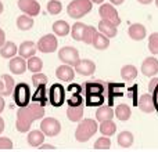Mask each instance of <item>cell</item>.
I'll use <instances>...</instances> for the list:
<instances>
[{
    "instance_id": "6da1fadb",
    "label": "cell",
    "mask_w": 158,
    "mask_h": 152,
    "mask_svg": "<svg viewBox=\"0 0 158 152\" xmlns=\"http://www.w3.org/2000/svg\"><path fill=\"white\" fill-rule=\"evenodd\" d=\"M44 116V106H42L38 102H32L27 106H22L17 111V122L15 127L19 133L29 131L31 125L35 120L42 119Z\"/></svg>"
},
{
    "instance_id": "7a4b0ae2",
    "label": "cell",
    "mask_w": 158,
    "mask_h": 152,
    "mask_svg": "<svg viewBox=\"0 0 158 152\" xmlns=\"http://www.w3.org/2000/svg\"><path fill=\"white\" fill-rule=\"evenodd\" d=\"M98 130V125L97 120H93L90 118L83 119L79 122L77 131H75V138L79 142H86L87 140H90Z\"/></svg>"
},
{
    "instance_id": "3957f363",
    "label": "cell",
    "mask_w": 158,
    "mask_h": 152,
    "mask_svg": "<svg viewBox=\"0 0 158 152\" xmlns=\"http://www.w3.org/2000/svg\"><path fill=\"white\" fill-rule=\"evenodd\" d=\"M93 3L90 0H72L67 7V13L71 18L79 19L92 11Z\"/></svg>"
},
{
    "instance_id": "277c9868",
    "label": "cell",
    "mask_w": 158,
    "mask_h": 152,
    "mask_svg": "<svg viewBox=\"0 0 158 152\" xmlns=\"http://www.w3.org/2000/svg\"><path fill=\"white\" fill-rule=\"evenodd\" d=\"M13 97H14V102H15V105H18L19 108L29 105V102H31V89H29V86H28V83H24V82H22V83L15 84L14 91H13Z\"/></svg>"
},
{
    "instance_id": "5b68a950",
    "label": "cell",
    "mask_w": 158,
    "mask_h": 152,
    "mask_svg": "<svg viewBox=\"0 0 158 152\" xmlns=\"http://www.w3.org/2000/svg\"><path fill=\"white\" fill-rule=\"evenodd\" d=\"M40 131L47 137H56L60 134L61 125L56 118H44L40 122Z\"/></svg>"
},
{
    "instance_id": "8992f818",
    "label": "cell",
    "mask_w": 158,
    "mask_h": 152,
    "mask_svg": "<svg viewBox=\"0 0 158 152\" xmlns=\"http://www.w3.org/2000/svg\"><path fill=\"white\" fill-rule=\"evenodd\" d=\"M98 15L101 17V19H106V21L112 22L114 25H119L121 24V18H119V14L118 11L115 10V7L110 3H104V4L100 6L98 8Z\"/></svg>"
},
{
    "instance_id": "52a82bcc",
    "label": "cell",
    "mask_w": 158,
    "mask_h": 152,
    "mask_svg": "<svg viewBox=\"0 0 158 152\" xmlns=\"http://www.w3.org/2000/svg\"><path fill=\"white\" fill-rule=\"evenodd\" d=\"M58 58H60L61 62H64L65 65H77L78 61L81 60L79 58V51L75 47L71 46H65L63 49H60L58 51Z\"/></svg>"
},
{
    "instance_id": "ba28073f",
    "label": "cell",
    "mask_w": 158,
    "mask_h": 152,
    "mask_svg": "<svg viewBox=\"0 0 158 152\" xmlns=\"http://www.w3.org/2000/svg\"><path fill=\"white\" fill-rule=\"evenodd\" d=\"M49 101L53 106H61L65 102V89L63 84L54 83L49 90Z\"/></svg>"
},
{
    "instance_id": "9c48e42d",
    "label": "cell",
    "mask_w": 158,
    "mask_h": 152,
    "mask_svg": "<svg viewBox=\"0 0 158 152\" xmlns=\"http://www.w3.org/2000/svg\"><path fill=\"white\" fill-rule=\"evenodd\" d=\"M57 46H58V42H57V38L52 33L49 35H44L43 38L39 39V42L36 43V47H38L39 51L44 53V54H49V53H54L57 50Z\"/></svg>"
},
{
    "instance_id": "30bf717a",
    "label": "cell",
    "mask_w": 158,
    "mask_h": 152,
    "mask_svg": "<svg viewBox=\"0 0 158 152\" xmlns=\"http://www.w3.org/2000/svg\"><path fill=\"white\" fill-rule=\"evenodd\" d=\"M107 82L103 80H93V82H86L83 83L82 89L85 91V95L87 94H106L107 90Z\"/></svg>"
},
{
    "instance_id": "8fae6325",
    "label": "cell",
    "mask_w": 158,
    "mask_h": 152,
    "mask_svg": "<svg viewBox=\"0 0 158 152\" xmlns=\"http://www.w3.org/2000/svg\"><path fill=\"white\" fill-rule=\"evenodd\" d=\"M18 7L22 13L29 17H36L40 13V4L36 0H18Z\"/></svg>"
},
{
    "instance_id": "7c38bea8",
    "label": "cell",
    "mask_w": 158,
    "mask_h": 152,
    "mask_svg": "<svg viewBox=\"0 0 158 152\" xmlns=\"http://www.w3.org/2000/svg\"><path fill=\"white\" fill-rule=\"evenodd\" d=\"M107 98H108V105L111 106L112 102H114L115 97H122L123 93H125V84L122 83H108L107 82Z\"/></svg>"
},
{
    "instance_id": "4fadbf2b",
    "label": "cell",
    "mask_w": 158,
    "mask_h": 152,
    "mask_svg": "<svg viewBox=\"0 0 158 152\" xmlns=\"http://www.w3.org/2000/svg\"><path fill=\"white\" fill-rule=\"evenodd\" d=\"M142 74L147 78H153L158 74V60L156 57H147L142 64Z\"/></svg>"
},
{
    "instance_id": "5bb4252c",
    "label": "cell",
    "mask_w": 158,
    "mask_h": 152,
    "mask_svg": "<svg viewBox=\"0 0 158 152\" xmlns=\"http://www.w3.org/2000/svg\"><path fill=\"white\" fill-rule=\"evenodd\" d=\"M74 71L82 76H92L96 72V64L90 60H79Z\"/></svg>"
},
{
    "instance_id": "9a60e30c",
    "label": "cell",
    "mask_w": 158,
    "mask_h": 152,
    "mask_svg": "<svg viewBox=\"0 0 158 152\" xmlns=\"http://www.w3.org/2000/svg\"><path fill=\"white\" fill-rule=\"evenodd\" d=\"M137 106L140 108V111L144 112V114H151V112L156 111V105H154L153 97H151L150 93H146L137 101Z\"/></svg>"
},
{
    "instance_id": "2e32d148",
    "label": "cell",
    "mask_w": 158,
    "mask_h": 152,
    "mask_svg": "<svg viewBox=\"0 0 158 152\" xmlns=\"http://www.w3.org/2000/svg\"><path fill=\"white\" fill-rule=\"evenodd\" d=\"M36 50H38V47H36V44L33 43V42H24V43H21V46L18 47V54L21 58H28L29 60L31 57H33V55L36 54Z\"/></svg>"
},
{
    "instance_id": "e0dca14e",
    "label": "cell",
    "mask_w": 158,
    "mask_h": 152,
    "mask_svg": "<svg viewBox=\"0 0 158 152\" xmlns=\"http://www.w3.org/2000/svg\"><path fill=\"white\" fill-rule=\"evenodd\" d=\"M98 32L103 33V35L107 36L108 39L115 38L117 33H118L117 25H114L112 22H110V21H106V19H101V21L98 22Z\"/></svg>"
},
{
    "instance_id": "ac0fdd59",
    "label": "cell",
    "mask_w": 158,
    "mask_h": 152,
    "mask_svg": "<svg viewBox=\"0 0 158 152\" xmlns=\"http://www.w3.org/2000/svg\"><path fill=\"white\" fill-rule=\"evenodd\" d=\"M8 68L13 72L14 75H22L25 71H27V62H25L24 58L21 57H13L8 62Z\"/></svg>"
},
{
    "instance_id": "d6986e66",
    "label": "cell",
    "mask_w": 158,
    "mask_h": 152,
    "mask_svg": "<svg viewBox=\"0 0 158 152\" xmlns=\"http://www.w3.org/2000/svg\"><path fill=\"white\" fill-rule=\"evenodd\" d=\"M128 35L133 40H143L147 36V30L142 24H132L128 29Z\"/></svg>"
},
{
    "instance_id": "ffe728a7",
    "label": "cell",
    "mask_w": 158,
    "mask_h": 152,
    "mask_svg": "<svg viewBox=\"0 0 158 152\" xmlns=\"http://www.w3.org/2000/svg\"><path fill=\"white\" fill-rule=\"evenodd\" d=\"M56 76L63 82H71L72 79L75 78V71L72 66L64 64V65H60L56 69Z\"/></svg>"
},
{
    "instance_id": "44dd1931",
    "label": "cell",
    "mask_w": 158,
    "mask_h": 152,
    "mask_svg": "<svg viewBox=\"0 0 158 152\" xmlns=\"http://www.w3.org/2000/svg\"><path fill=\"white\" fill-rule=\"evenodd\" d=\"M114 118V109L110 105H101L96 111V119L98 122H106V120H112Z\"/></svg>"
},
{
    "instance_id": "7402d4cb",
    "label": "cell",
    "mask_w": 158,
    "mask_h": 152,
    "mask_svg": "<svg viewBox=\"0 0 158 152\" xmlns=\"http://www.w3.org/2000/svg\"><path fill=\"white\" fill-rule=\"evenodd\" d=\"M27 141L31 147H38L39 148L44 142V134L42 133L40 130H32V131L28 133Z\"/></svg>"
},
{
    "instance_id": "603a6c76",
    "label": "cell",
    "mask_w": 158,
    "mask_h": 152,
    "mask_svg": "<svg viewBox=\"0 0 158 152\" xmlns=\"http://www.w3.org/2000/svg\"><path fill=\"white\" fill-rule=\"evenodd\" d=\"M53 32H54V35L60 36V38H64V36H67L71 32V26L68 25L67 21L58 19V21H56L54 24H53Z\"/></svg>"
},
{
    "instance_id": "cb8c5ba5",
    "label": "cell",
    "mask_w": 158,
    "mask_h": 152,
    "mask_svg": "<svg viewBox=\"0 0 158 152\" xmlns=\"http://www.w3.org/2000/svg\"><path fill=\"white\" fill-rule=\"evenodd\" d=\"M114 115L117 116L118 120H121V122H126L132 115V109L129 108V105H126V104H118V105L115 106Z\"/></svg>"
},
{
    "instance_id": "d4e9b609",
    "label": "cell",
    "mask_w": 158,
    "mask_h": 152,
    "mask_svg": "<svg viewBox=\"0 0 158 152\" xmlns=\"http://www.w3.org/2000/svg\"><path fill=\"white\" fill-rule=\"evenodd\" d=\"M31 100L32 102H38L42 106L46 105L47 102V94H46V84H42V86L36 87V91L33 93V95H31Z\"/></svg>"
},
{
    "instance_id": "484cf974",
    "label": "cell",
    "mask_w": 158,
    "mask_h": 152,
    "mask_svg": "<svg viewBox=\"0 0 158 152\" xmlns=\"http://www.w3.org/2000/svg\"><path fill=\"white\" fill-rule=\"evenodd\" d=\"M17 53H18V47L15 46L14 42H6L2 46V49H0V55L3 58H8V60L15 57Z\"/></svg>"
},
{
    "instance_id": "4316f807",
    "label": "cell",
    "mask_w": 158,
    "mask_h": 152,
    "mask_svg": "<svg viewBox=\"0 0 158 152\" xmlns=\"http://www.w3.org/2000/svg\"><path fill=\"white\" fill-rule=\"evenodd\" d=\"M117 141H118V144H119V147L129 148V147H132V145H133L135 137H133V134H132L131 131L125 130V131H121V133L118 134Z\"/></svg>"
},
{
    "instance_id": "83f0119b",
    "label": "cell",
    "mask_w": 158,
    "mask_h": 152,
    "mask_svg": "<svg viewBox=\"0 0 158 152\" xmlns=\"http://www.w3.org/2000/svg\"><path fill=\"white\" fill-rule=\"evenodd\" d=\"M106 101V94H87L85 95V104L87 106H101Z\"/></svg>"
},
{
    "instance_id": "f1b7e54d",
    "label": "cell",
    "mask_w": 158,
    "mask_h": 152,
    "mask_svg": "<svg viewBox=\"0 0 158 152\" xmlns=\"http://www.w3.org/2000/svg\"><path fill=\"white\" fill-rule=\"evenodd\" d=\"M67 116L71 122H81L83 116V105L79 106H68L67 109Z\"/></svg>"
},
{
    "instance_id": "f546056e",
    "label": "cell",
    "mask_w": 158,
    "mask_h": 152,
    "mask_svg": "<svg viewBox=\"0 0 158 152\" xmlns=\"http://www.w3.org/2000/svg\"><path fill=\"white\" fill-rule=\"evenodd\" d=\"M121 76L125 82H133L137 76V69L135 65H125L121 69Z\"/></svg>"
},
{
    "instance_id": "4dcf8cb0",
    "label": "cell",
    "mask_w": 158,
    "mask_h": 152,
    "mask_svg": "<svg viewBox=\"0 0 158 152\" xmlns=\"http://www.w3.org/2000/svg\"><path fill=\"white\" fill-rule=\"evenodd\" d=\"M98 131H100L103 136L110 137V136H112V134H115V131H117V125H115L112 120L101 122V125L98 126Z\"/></svg>"
},
{
    "instance_id": "1f68e13d",
    "label": "cell",
    "mask_w": 158,
    "mask_h": 152,
    "mask_svg": "<svg viewBox=\"0 0 158 152\" xmlns=\"http://www.w3.org/2000/svg\"><path fill=\"white\" fill-rule=\"evenodd\" d=\"M32 26H33L32 17L24 14V15H19L18 18H17V28H18L19 30H29Z\"/></svg>"
},
{
    "instance_id": "d6a6232c",
    "label": "cell",
    "mask_w": 158,
    "mask_h": 152,
    "mask_svg": "<svg viewBox=\"0 0 158 152\" xmlns=\"http://www.w3.org/2000/svg\"><path fill=\"white\" fill-rule=\"evenodd\" d=\"M92 44H93V47L97 50H106V49H108V46H110V39L107 38V36H104L103 33L97 32V35H96Z\"/></svg>"
},
{
    "instance_id": "836d02e7",
    "label": "cell",
    "mask_w": 158,
    "mask_h": 152,
    "mask_svg": "<svg viewBox=\"0 0 158 152\" xmlns=\"http://www.w3.org/2000/svg\"><path fill=\"white\" fill-rule=\"evenodd\" d=\"M85 28L86 25L83 22H75L71 28V36L74 40H78V42H82L83 39V32H85Z\"/></svg>"
},
{
    "instance_id": "e575fe53",
    "label": "cell",
    "mask_w": 158,
    "mask_h": 152,
    "mask_svg": "<svg viewBox=\"0 0 158 152\" xmlns=\"http://www.w3.org/2000/svg\"><path fill=\"white\" fill-rule=\"evenodd\" d=\"M27 68L29 69L32 74H39V72L42 71V68H43V62H42V60L39 57H31L29 60H28L27 62Z\"/></svg>"
},
{
    "instance_id": "d590c367",
    "label": "cell",
    "mask_w": 158,
    "mask_h": 152,
    "mask_svg": "<svg viewBox=\"0 0 158 152\" xmlns=\"http://www.w3.org/2000/svg\"><path fill=\"white\" fill-rule=\"evenodd\" d=\"M148 91H150L151 97H153L154 105H156V111L158 112V78H153L148 84Z\"/></svg>"
},
{
    "instance_id": "8d00e7d4",
    "label": "cell",
    "mask_w": 158,
    "mask_h": 152,
    "mask_svg": "<svg viewBox=\"0 0 158 152\" xmlns=\"http://www.w3.org/2000/svg\"><path fill=\"white\" fill-rule=\"evenodd\" d=\"M96 35H97V29H96L94 26H92V25H86L82 42H85L86 44H92L93 40H94V38H96Z\"/></svg>"
},
{
    "instance_id": "74e56055",
    "label": "cell",
    "mask_w": 158,
    "mask_h": 152,
    "mask_svg": "<svg viewBox=\"0 0 158 152\" xmlns=\"http://www.w3.org/2000/svg\"><path fill=\"white\" fill-rule=\"evenodd\" d=\"M2 76H3V80H4V87H6L4 95H6V97H7V95L13 94V91H14V87H15V82H14V79L11 78L10 75H7V74L2 75Z\"/></svg>"
},
{
    "instance_id": "f35d334b",
    "label": "cell",
    "mask_w": 158,
    "mask_h": 152,
    "mask_svg": "<svg viewBox=\"0 0 158 152\" xmlns=\"http://www.w3.org/2000/svg\"><path fill=\"white\" fill-rule=\"evenodd\" d=\"M61 10H63V4H61L60 0H50V2L47 3V11H49V14H52V15L60 14Z\"/></svg>"
},
{
    "instance_id": "ab89813d",
    "label": "cell",
    "mask_w": 158,
    "mask_h": 152,
    "mask_svg": "<svg viewBox=\"0 0 158 152\" xmlns=\"http://www.w3.org/2000/svg\"><path fill=\"white\" fill-rule=\"evenodd\" d=\"M148 50L151 54H158V32L148 36Z\"/></svg>"
},
{
    "instance_id": "60d3db41",
    "label": "cell",
    "mask_w": 158,
    "mask_h": 152,
    "mask_svg": "<svg viewBox=\"0 0 158 152\" xmlns=\"http://www.w3.org/2000/svg\"><path fill=\"white\" fill-rule=\"evenodd\" d=\"M110 148H111V140L106 136L97 138V141L94 142V150H110Z\"/></svg>"
},
{
    "instance_id": "b9f144b4",
    "label": "cell",
    "mask_w": 158,
    "mask_h": 152,
    "mask_svg": "<svg viewBox=\"0 0 158 152\" xmlns=\"http://www.w3.org/2000/svg\"><path fill=\"white\" fill-rule=\"evenodd\" d=\"M83 102H85V98L82 97V94H71L69 98H67L68 106H79V105H83Z\"/></svg>"
},
{
    "instance_id": "7bdbcfd3",
    "label": "cell",
    "mask_w": 158,
    "mask_h": 152,
    "mask_svg": "<svg viewBox=\"0 0 158 152\" xmlns=\"http://www.w3.org/2000/svg\"><path fill=\"white\" fill-rule=\"evenodd\" d=\"M32 84L35 87H39L42 86V84H47V76L44 74H33L32 76Z\"/></svg>"
},
{
    "instance_id": "ee69618b",
    "label": "cell",
    "mask_w": 158,
    "mask_h": 152,
    "mask_svg": "<svg viewBox=\"0 0 158 152\" xmlns=\"http://www.w3.org/2000/svg\"><path fill=\"white\" fill-rule=\"evenodd\" d=\"M13 148V141L7 137H0V150H11Z\"/></svg>"
},
{
    "instance_id": "f6af8a7d",
    "label": "cell",
    "mask_w": 158,
    "mask_h": 152,
    "mask_svg": "<svg viewBox=\"0 0 158 152\" xmlns=\"http://www.w3.org/2000/svg\"><path fill=\"white\" fill-rule=\"evenodd\" d=\"M67 90H68L69 94H82V91H83V89H82L81 84H77V83L69 84Z\"/></svg>"
},
{
    "instance_id": "bcb514c9",
    "label": "cell",
    "mask_w": 158,
    "mask_h": 152,
    "mask_svg": "<svg viewBox=\"0 0 158 152\" xmlns=\"http://www.w3.org/2000/svg\"><path fill=\"white\" fill-rule=\"evenodd\" d=\"M4 43H6V33H4V30L0 28V47H2Z\"/></svg>"
},
{
    "instance_id": "7dc6e473",
    "label": "cell",
    "mask_w": 158,
    "mask_h": 152,
    "mask_svg": "<svg viewBox=\"0 0 158 152\" xmlns=\"http://www.w3.org/2000/svg\"><path fill=\"white\" fill-rule=\"evenodd\" d=\"M39 148H40V150H56V147L52 144H42Z\"/></svg>"
},
{
    "instance_id": "c3c4849f",
    "label": "cell",
    "mask_w": 158,
    "mask_h": 152,
    "mask_svg": "<svg viewBox=\"0 0 158 152\" xmlns=\"http://www.w3.org/2000/svg\"><path fill=\"white\" fill-rule=\"evenodd\" d=\"M4 105H6V102H4V98L0 95V114H2L3 111H4Z\"/></svg>"
},
{
    "instance_id": "681fc988",
    "label": "cell",
    "mask_w": 158,
    "mask_h": 152,
    "mask_svg": "<svg viewBox=\"0 0 158 152\" xmlns=\"http://www.w3.org/2000/svg\"><path fill=\"white\" fill-rule=\"evenodd\" d=\"M4 91H6V87H4V83L0 80V95H4Z\"/></svg>"
},
{
    "instance_id": "f907efd6",
    "label": "cell",
    "mask_w": 158,
    "mask_h": 152,
    "mask_svg": "<svg viewBox=\"0 0 158 152\" xmlns=\"http://www.w3.org/2000/svg\"><path fill=\"white\" fill-rule=\"evenodd\" d=\"M4 131V119L3 118H0V134Z\"/></svg>"
},
{
    "instance_id": "816d5d0a",
    "label": "cell",
    "mask_w": 158,
    "mask_h": 152,
    "mask_svg": "<svg viewBox=\"0 0 158 152\" xmlns=\"http://www.w3.org/2000/svg\"><path fill=\"white\" fill-rule=\"evenodd\" d=\"M110 2H111L112 4H115V6H119V4H122L125 0H110Z\"/></svg>"
},
{
    "instance_id": "f5cc1de1",
    "label": "cell",
    "mask_w": 158,
    "mask_h": 152,
    "mask_svg": "<svg viewBox=\"0 0 158 152\" xmlns=\"http://www.w3.org/2000/svg\"><path fill=\"white\" fill-rule=\"evenodd\" d=\"M137 2L140 4H150V3H153V0H137Z\"/></svg>"
},
{
    "instance_id": "db71d44e",
    "label": "cell",
    "mask_w": 158,
    "mask_h": 152,
    "mask_svg": "<svg viewBox=\"0 0 158 152\" xmlns=\"http://www.w3.org/2000/svg\"><path fill=\"white\" fill-rule=\"evenodd\" d=\"M90 2H92V3H97V4H101L104 0H90Z\"/></svg>"
},
{
    "instance_id": "11a10c76",
    "label": "cell",
    "mask_w": 158,
    "mask_h": 152,
    "mask_svg": "<svg viewBox=\"0 0 158 152\" xmlns=\"http://www.w3.org/2000/svg\"><path fill=\"white\" fill-rule=\"evenodd\" d=\"M3 8H4V7H3V3H2V2H0V14H2V13H3Z\"/></svg>"
},
{
    "instance_id": "9f6ffc18",
    "label": "cell",
    "mask_w": 158,
    "mask_h": 152,
    "mask_svg": "<svg viewBox=\"0 0 158 152\" xmlns=\"http://www.w3.org/2000/svg\"><path fill=\"white\" fill-rule=\"evenodd\" d=\"M154 2H156V6H157V7H158V0H154Z\"/></svg>"
}]
</instances>
